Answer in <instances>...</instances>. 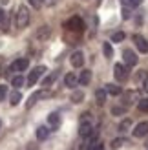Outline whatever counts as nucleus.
<instances>
[{
  "mask_svg": "<svg viewBox=\"0 0 148 150\" xmlns=\"http://www.w3.org/2000/svg\"><path fill=\"white\" fill-rule=\"evenodd\" d=\"M27 24H29V11H27V7L26 6H18V9H17V28L24 29Z\"/></svg>",
  "mask_w": 148,
  "mask_h": 150,
  "instance_id": "1",
  "label": "nucleus"
},
{
  "mask_svg": "<svg viewBox=\"0 0 148 150\" xmlns=\"http://www.w3.org/2000/svg\"><path fill=\"white\" fill-rule=\"evenodd\" d=\"M79 136L80 137H95L97 136V132H95V128H93V123H80Z\"/></svg>",
  "mask_w": 148,
  "mask_h": 150,
  "instance_id": "2",
  "label": "nucleus"
},
{
  "mask_svg": "<svg viewBox=\"0 0 148 150\" xmlns=\"http://www.w3.org/2000/svg\"><path fill=\"white\" fill-rule=\"evenodd\" d=\"M66 29H70V31H82V29H84V22H82V18L71 17L68 22H66Z\"/></svg>",
  "mask_w": 148,
  "mask_h": 150,
  "instance_id": "3",
  "label": "nucleus"
},
{
  "mask_svg": "<svg viewBox=\"0 0 148 150\" xmlns=\"http://www.w3.org/2000/svg\"><path fill=\"white\" fill-rule=\"evenodd\" d=\"M46 71V68L44 66H37V68L33 71H29V77H27V84L29 86H35L37 82H39V79L42 77V73Z\"/></svg>",
  "mask_w": 148,
  "mask_h": 150,
  "instance_id": "4",
  "label": "nucleus"
},
{
  "mask_svg": "<svg viewBox=\"0 0 148 150\" xmlns=\"http://www.w3.org/2000/svg\"><path fill=\"white\" fill-rule=\"evenodd\" d=\"M113 73L117 81H126L128 79V66L124 64H115L113 66Z\"/></svg>",
  "mask_w": 148,
  "mask_h": 150,
  "instance_id": "5",
  "label": "nucleus"
},
{
  "mask_svg": "<svg viewBox=\"0 0 148 150\" xmlns=\"http://www.w3.org/2000/svg\"><path fill=\"white\" fill-rule=\"evenodd\" d=\"M27 66H29V61L27 59H17L13 64H11V71H24V70H27Z\"/></svg>",
  "mask_w": 148,
  "mask_h": 150,
  "instance_id": "6",
  "label": "nucleus"
},
{
  "mask_svg": "<svg viewBox=\"0 0 148 150\" xmlns=\"http://www.w3.org/2000/svg\"><path fill=\"white\" fill-rule=\"evenodd\" d=\"M49 35H51V29H49V26H40L39 29H37V40H40V42H44V40H48L49 39Z\"/></svg>",
  "mask_w": 148,
  "mask_h": 150,
  "instance_id": "7",
  "label": "nucleus"
},
{
  "mask_svg": "<svg viewBox=\"0 0 148 150\" xmlns=\"http://www.w3.org/2000/svg\"><path fill=\"white\" fill-rule=\"evenodd\" d=\"M144 136H148V121L139 123L134 128V137H144Z\"/></svg>",
  "mask_w": 148,
  "mask_h": 150,
  "instance_id": "8",
  "label": "nucleus"
},
{
  "mask_svg": "<svg viewBox=\"0 0 148 150\" xmlns=\"http://www.w3.org/2000/svg\"><path fill=\"white\" fill-rule=\"evenodd\" d=\"M123 59H124V62H126V66H135L137 64V55L132 50H124L123 51Z\"/></svg>",
  "mask_w": 148,
  "mask_h": 150,
  "instance_id": "9",
  "label": "nucleus"
},
{
  "mask_svg": "<svg viewBox=\"0 0 148 150\" xmlns=\"http://www.w3.org/2000/svg\"><path fill=\"white\" fill-rule=\"evenodd\" d=\"M71 66L73 68H80V66L84 64V55H82V51H75V53L71 55Z\"/></svg>",
  "mask_w": 148,
  "mask_h": 150,
  "instance_id": "10",
  "label": "nucleus"
},
{
  "mask_svg": "<svg viewBox=\"0 0 148 150\" xmlns=\"http://www.w3.org/2000/svg\"><path fill=\"white\" fill-rule=\"evenodd\" d=\"M44 97H49V92H46V90H42V92H37L33 93L31 97H29V101H27V108H31L33 104L39 101V99H44Z\"/></svg>",
  "mask_w": 148,
  "mask_h": 150,
  "instance_id": "11",
  "label": "nucleus"
},
{
  "mask_svg": "<svg viewBox=\"0 0 148 150\" xmlns=\"http://www.w3.org/2000/svg\"><path fill=\"white\" fill-rule=\"evenodd\" d=\"M134 42L137 44V50L141 51V53H146V51H148V42L143 39L141 35H134Z\"/></svg>",
  "mask_w": 148,
  "mask_h": 150,
  "instance_id": "12",
  "label": "nucleus"
},
{
  "mask_svg": "<svg viewBox=\"0 0 148 150\" xmlns=\"http://www.w3.org/2000/svg\"><path fill=\"white\" fill-rule=\"evenodd\" d=\"M90 81H92V71L90 70H82V71H80V75H79V84L86 86Z\"/></svg>",
  "mask_w": 148,
  "mask_h": 150,
  "instance_id": "13",
  "label": "nucleus"
},
{
  "mask_svg": "<svg viewBox=\"0 0 148 150\" xmlns=\"http://www.w3.org/2000/svg\"><path fill=\"white\" fill-rule=\"evenodd\" d=\"M48 125L51 126V128H58V125H61V115L55 114V112H53V114H49L48 115Z\"/></svg>",
  "mask_w": 148,
  "mask_h": 150,
  "instance_id": "14",
  "label": "nucleus"
},
{
  "mask_svg": "<svg viewBox=\"0 0 148 150\" xmlns=\"http://www.w3.org/2000/svg\"><path fill=\"white\" fill-rule=\"evenodd\" d=\"M64 82H66V86H70V88H75L79 84V77H75L73 73H68L64 77Z\"/></svg>",
  "mask_w": 148,
  "mask_h": 150,
  "instance_id": "15",
  "label": "nucleus"
},
{
  "mask_svg": "<svg viewBox=\"0 0 148 150\" xmlns=\"http://www.w3.org/2000/svg\"><path fill=\"white\" fill-rule=\"evenodd\" d=\"M48 136H49V128H48V126H39V128H37V139L44 141Z\"/></svg>",
  "mask_w": 148,
  "mask_h": 150,
  "instance_id": "16",
  "label": "nucleus"
},
{
  "mask_svg": "<svg viewBox=\"0 0 148 150\" xmlns=\"http://www.w3.org/2000/svg\"><path fill=\"white\" fill-rule=\"evenodd\" d=\"M95 99H97L99 106H102V104L106 103V90H97V92H95Z\"/></svg>",
  "mask_w": 148,
  "mask_h": 150,
  "instance_id": "17",
  "label": "nucleus"
},
{
  "mask_svg": "<svg viewBox=\"0 0 148 150\" xmlns=\"http://www.w3.org/2000/svg\"><path fill=\"white\" fill-rule=\"evenodd\" d=\"M102 51H104V57L106 59H112L113 57V48H112V44H110V42L102 44Z\"/></svg>",
  "mask_w": 148,
  "mask_h": 150,
  "instance_id": "18",
  "label": "nucleus"
},
{
  "mask_svg": "<svg viewBox=\"0 0 148 150\" xmlns=\"http://www.w3.org/2000/svg\"><path fill=\"white\" fill-rule=\"evenodd\" d=\"M104 90H106V93H110V95H119L121 93V88L117 84H108Z\"/></svg>",
  "mask_w": 148,
  "mask_h": 150,
  "instance_id": "19",
  "label": "nucleus"
},
{
  "mask_svg": "<svg viewBox=\"0 0 148 150\" xmlns=\"http://www.w3.org/2000/svg\"><path fill=\"white\" fill-rule=\"evenodd\" d=\"M22 101V95H20V92H13L11 95H9V103L13 104V106H15V104H18Z\"/></svg>",
  "mask_w": 148,
  "mask_h": 150,
  "instance_id": "20",
  "label": "nucleus"
},
{
  "mask_svg": "<svg viewBox=\"0 0 148 150\" xmlns=\"http://www.w3.org/2000/svg\"><path fill=\"white\" fill-rule=\"evenodd\" d=\"M11 84H13L15 88H20L22 84H24V77H22V75H15L13 81H11Z\"/></svg>",
  "mask_w": 148,
  "mask_h": 150,
  "instance_id": "21",
  "label": "nucleus"
},
{
  "mask_svg": "<svg viewBox=\"0 0 148 150\" xmlns=\"http://www.w3.org/2000/svg\"><path fill=\"white\" fill-rule=\"evenodd\" d=\"M82 99H84V93L82 92H73L71 93V101L73 103H82Z\"/></svg>",
  "mask_w": 148,
  "mask_h": 150,
  "instance_id": "22",
  "label": "nucleus"
},
{
  "mask_svg": "<svg viewBox=\"0 0 148 150\" xmlns=\"http://www.w3.org/2000/svg\"><path fill=\"white\" fill-rule=\"evenodd\" d=\"M130 126H132V121L130 119H124V121H121V125H119V130L126 132V130H130Z\"/></svg>",
  "mask_w": 148,
  "mask_h": 150,
  "instance_id": "23",
  "label": "nucleus"
},
{
  "mask_svg": "<svg viewBox=\"0 0 148 150\" xmlns=\"http://www.w3.org/2000/svg\"><path fill=\"white\" fill-rule=\"evenodd\" d=\"M55 79H57V71H53V73L49 75V77H46V79H44V82H42V84H44V86H51Z\"/></svg>",
  "mask_w": 148,
  "mask_h": 150,
  "instance_id": "24",
  "label": "nucleus"
},
{
  "mask_svg": "<svg viewBox=\"0 0 148 150\" xmlns=\"http://www.w3.org/2000/svg\"><path fill=\"white\" fill-rule=\"evenodd\" d=\"M124 37H126V35H124L123 31H117V33L112 35V42H123V40H124Z\"/></svg>",
  "mask_w": 148,
  "mask_h": 150,
  "instance_id": "25",
  "label": "nucleus"
},
{
  "mask_svg": "<svg viewBox=\"0 0 148 150\" xmlns=\"http://www.w3.org/2000/svg\"><path fill=\"white\" fill-rule=\"evenodd\" d=\"M86 150H102V143H101V141H92Z\"/></svg>",
  "mask_w": 148,
  "mask_h": 150,
  "instance_id": "26",
  "label": "nucleus"
},
{
  "mask_svg": "<svg viewBox=\"0 0 148 150\" xmlns=\"http://www.w3.org/2000/svg\"><path fill=\"white\" fill-rule=\"evenodd\" d=\"M137 108L141 110V112H148V99H141L137 103Z\"/></svg>",
  "mask_w": 148,
  "mask_h": 150,
  "instance_id": "27",
  "label": "nucleus"
},
{
  "mask_svg": "<svg viewBox=\"0 0 148 150\" xmlns=\"http://www.w3.org/2000/svg\"><path fill=\"white\" fill-rule=\"evenodd\" d=\"M134 97H137V93H135V92H130V93H126V95H124V104H132V103H134V101H132Z\"/></svg>",
  "mask_w": 148,
  "mask_h": 150,
  "instance_id": "28",
  "label": "nucleus"
},
{
  "mask_svg": "<svg viewBox=\"0 0 148 150\" xmlns=\"http://www.w3.org/2000/svg\"><path fill=\"white\" fill-rule=\"evenodd\" d=\"M80 123H93V119H92V114H90V112H86V114L80 115Z\"/></svg>",
  "mask_w": 148,
  "mask_h": 150,
  "instance_id": "29",
  "label": "nucleus"
},
{
  "mask_svg": "<svg viewBox=\"0 0 148 150\" xmlns=\"http://www.w3.org/2000/svg\"><path fill=\"white\" fill-rule=\"evenodd\" d=\"M29 6L35 7V9H40V6H42V0H27Z\"/></svg>",
  "mask_w": 148,
  "mask_h": 150,
  "instance_id": "30",
  "label": "nucleus"
},
{
  "mask_svg": "<svg viewBox=\"0 0 148 150\" xmlns=\"http://www.w3.org/2000/svg\"><path fill=\"white\" fill-rule=\"evenodd\" d=\"M121 2L124 4V6H128V7H134V6H137L141 0H121Z\"/></svg>",
  "mask_w": 148,
  "mask_h": 150,
  "instance_id": "31",
  "label": "nucleus"
},
{
  "mask_svg": "<svg viewBox=\"0 0 148 150\" xmlns=\"http://www.w3.org/2000/svg\"><path fill=\"white\" fill-rule=\"evenodd\" d=\"M124 143H126L124 139H115L113 143H112V146H113V148H119V146H121V145H124Z\"/></svg>",
  "mask_w": 148,
  "mask_h": 150,
  "instance_id": "32",
  "label": "nucleus"
},
{
  "mask_svg": "<svg viewBox=\"0 0 148 150\" xmlns=\"http://www.w3.org/2000/svg\"><path fill=\"white\" fill-rule=\"evenodd\" d=\"M6 93H7V88L6 86H0V101L6 99Z\"/></svg>",
  "mask_w": 148,
  "mask_h": 150,
  "instance_id": "33",
  "label": "nucleus"
},
{
  "mask_svg": "<svg viewBox=\"0 0 148 150\" xmlns=\"http://www.w3.org/2000/svg\"><path fill=\"white\" fill-rule=\"evenodd\" d=\"M143 92L148 93V75H144V79H143Z\"/></svg>",
  "mask_w": 148,
  "mask_h": 150,
  "instance_id": "34",
  "label": "nucleus"
},
{
  "mask_svg": "<svg viewBox=\"0 0 148 150\" xmlns=\"http://www.w3.org/2000/svg\"><path fill=\"white\" fill-rule=\"evenodd\" d=\"M123 112H124V108H119V106H117V108H112V114H115V115L123 114Z\"/></svg>",
  "mask_w": 148,
  "mask_h": 150,
  "instance_id": "35",
  "label": "nucleus"
},
{
  "mask_svg": "<svg viewBox=\"0 0 148 150\" xmlns=\"http://www.w3.org/2000/svg\"><path fill=\"white\" fill-rule=\"evenodd\" d=\"M123 18H130V9H128V7L123 9Z\"/></svg>",
  "mask_w": 148,
  "mask_h": 150,
  "instance_id": "36",
  "label": "nucleus"
},
{
  "mask_svg": "<svg viewBox=\"0 0 148 150\" xmlns=\"http://www.w3.org/2000/svg\"><path fill=\"white\" fill-rule=\"evenodd\" d=\"M42 2H46L48 6H55V4L58 2V0H42Z\"/></svg>",
  "mask_w": 148,
  "mask_h": 150,
  "instance_id": "37",
  "label": "nucleus"
},
{
  "mask_svg": "<svg viewBox=\"0 0 148 150\" xmlns=\"http://www.w3.org/2000/svg\"><path fill=\"white\" fill-rule=\"evenodd\" d=\"M4 17H6V13L2 11V7H0V22H2V20H4Z\"/></svg>",
  "mask_w": 148,
  "mask_h": 150,
  "instance_id": "38",
  "label": "nucleus"
},
{
  "mask_svg": "<svg viewBox=\"0 0 148 150\" xmlns=\"http://www.w3.org/2000/svg\"><path fill=\"white\" fill-rule=\"evenodd\" d=\"M0 125H2V123H0Z\"/></svg>",
  "mask_w": 148,
  "mask_h": 150,
  "instance_id": "39",
  "label": "nucleus"
}]
</instances>
